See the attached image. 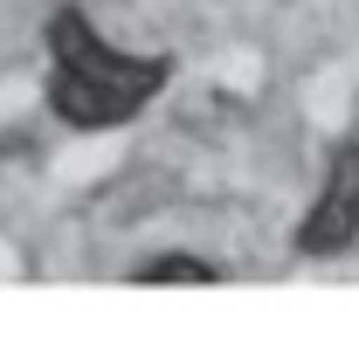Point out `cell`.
<instances>
[{"mask_svg": "<svg viewBox=\"0 0 359 345\" xmlns=\"http://www.w3.org/2000/svg\"><path fill=\"white\" fill-rule=\"evenodd\" d=\"M166 55H125L90 28L83 7H62L48 21V104L76 131H118L166 90Z\"/></svg>", "mask_w": 359, "mask_h": 345, "instance_id": "1", "label": "cell"}, {"mask_svg": "<svg viewBox=\"0 0 359 345\" xmlns=\"http://www.w3.org/2000/svg\"><path fill=\"white\" fill-rule=\"evenodd\" d=\"M353 235H359V145H339V159L325 172V194L311 201V215L297 228V249L339 256V249H353Z\"/></svg>", "mask_w": 359, "mask_h": 345, "instance_id": "2", "label": "cell"}, {"mask_svg": "<svg viewBox=\"0 0 359 345\" xmlns=\"http://www.w3.org/2000/svg\"><path fill=\"white\" fill-rule=\"evenodd\" d=\"M138 283H222V269L201 256H152L138 262Z\"/></svg>", "mask_w": 359, "mask_h": 345, "instance_id": "3", "label": "cell"}]
</instances>
